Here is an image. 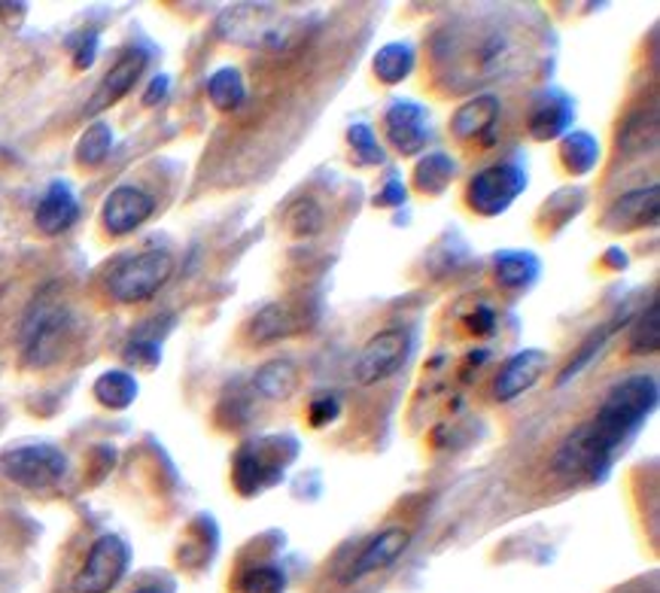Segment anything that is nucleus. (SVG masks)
I'll list each match as a JSON object with an SVG mask.
<instances>
[{"label": "nucleus", "instance_id": "12", "mask_svg": "<svg viewBox=\"0 0 660 593\" xmlns=\"http://www.w3.org/2000/svg\"><path fill=\"white\" fill-rule=\"evenodd\" d=\"M146 61H150V56H146V49H141V46L126 49L110 71L104 73V80L95 88V95L85 100V114L98 116L101 110H110L113 104H119V100L126 98L128 92L134 88V83L141 80Z\"/></svg>", "mask_w": 660, "mask_h": 593}, {"label": "nucleus", "instance_id": "25", "mask_svg": "<svg viewBox=\"0 0 660 593\" xmlns=\"http://www.w3.org/2000/svg\"><path fill=\"white\" fill-rule=\"evenodd\" d=\"M493 277L503 289H523L539 277V259L533 253H499Z\"/></svg>", "mask_w": 660, "mask_h": 593}, {"label": "nucleus", "instance_id": "38", "mask_svg": "<svg viewBox=\"0 0 660 593\" xmlns=\"http://www.w3.org/2000/svg\"><path fill=\"white\" fill-rule=\"evenodd\" d=\"M465 329L472 332V335H493V329H496V313L487 305H478L475 313L465 320Z\"/></svg>", "mask_w": 660, "mask_h": 593}, {"label": "nucleus", "instance_id": "18", "mask_svg": "<svg viewBox=\"0 0 660 593\" xmlns=\"http://www.w3.org/2000/svg\"><path fill=\"white\" fill-rule=\"evenodd\" d=\"M76 216H80V204H76L73 189L64 180H56L37 201L34 223H37L43 235H61L76 223Z\"/></svg>", "mask_w": 660, "mask_h": 593}, {"label": "nucleus", "instance_id": "7", "mask_svg": "<svg viewBox=\"0 0 660 593\" xmlns=\"http://www.w3.org/2000/svg\"><path fill=\"white\" fill-rule=\"evenodd\" d=\"M283 444H290V438L271 436L240 448L238 456H235V469H232V481H235L240 496L259 494L281 478L286 463L295 456V444L286 451H283Z\"/></svg>", "mask_w": 660, "mask_h": 593}, {"label": "nucleus", "instance_id": "37", "mask_svg": "<svg viewBox=\"0 0 660 593\" xmlns=\"http://www.w3.org/2000/svg\"><path fill=\"white\" fill-rule=\"evenodd\" d=\"M98 56V34L95 31H85L80 43H76V52H73V64L85 71V68H92V61Z\"/></svg>", "mask_w": 660, "mask_h": 593}, {"label": "nucleus", "instance_id": "8", "mask_svg": "<svg viewBox=\"0 0 660 593\" xmlns=\"http://www.w3.org/2000/svg\"><path fill=\"white\" fill-rule=\"evenodd\" d=\"M527 189V174L515 162H503V165H491V168L478 170L469 180L465 189V201L469 207L481 216H499L506 213L515 198Z\"/></svg>", "mask_w": 660, "mask_h": 593}, {"label": "nucleus", "instance_id": "30", "mask_svg": "<svg viewBox=\"0 0 660 593\" xmlns=\"http://www.w3.org/2000/svg\"><path fill=\"white\" fill-rule=\"evenodd\" d=\"M660 347V305L658 298L648 305L639 323L630 329V351L639 356H651L658 354Z\"/></svg>", "mask_w": 660, "mask_h": 593}, {"label": "nucleus", "instance_id": "15", "mask_svg": "<svg viewBox=\"0 0 660 593\" xmlns=\"http://www.w3.org/2000/svg\"><path fill=\"white\" fill-rule=\"evenodd\" d=\"M658 186L648 189H633L627 195H621L609 213H605L603 226L612 232H639L643 226H655L658 223Z\"/></svg>", "mask_w": 660, "mask_h": 593}, {"label": "nucleus", "instance_id": "4", "mask_svg": "<svg viewBox=\"0 0 660 593\" xmlns=\"http://www.w3.org/2000/svg\"><path fill=\"white\" fill-rule=\"evenodd\" d=\"M220 34L254 49H283L295 40V19L268 3H238L223 13Z\"/></svg>", "mask_w": 660, "mask_h": 593}, {"label": "nucleus", "instance_id": "27", "mask_svg": "<svg viewBox=\"0 0 660 593\" xmlns=\"http://www.w3.org/2000/svg\"><path fill=\"white\" fill-rule=\"evenodd\" d=\"M453 174H457V162L448 153H429L414 168V186H417V192L438 195L453 180Z\"/></svg>", "mask_w": 660, "mask_h": 593}, {"label": "nucleus", "instance_id": "34", "mask_svg": "<svg viewBox=\"0 0 660 593\" xmlns=\"http://www.w3.org/2000/svg\"><path fill=\"white\" fill-rule=\"evenodd\" d=\"M347 141H351L353 156L360 158L363 165H380L384 162V150H380L378 138L372 134V128L366 122H356V126L347 131Z\"/></svg>", "mask_w": 660, "mask_h": 593}, {"label": "nucleus", "instance_id": "32", "mask_svg": "<svg viewBox=\"0 0 660 593\" xmlns=\"http://www.w3.org/2000/svg\"><path fill=\"white\" fill-rule=\"evenodd\" d=\"M286 576L281 566H250L238 579V593H283Z\"/></svg>", "mask_w": 660, "mask_h": 593}, {"label": "nucleus", "instance_id": "16", "mask_svg": "<svg viewBox=\"0 0 660 593\" xmlns=\"http://www.w3.org/2000/svg\"><path fill=\"white\" fill-rule=\"evenodd\" d=\"M411 545V533L402 530V526H390V530H384L378 536L368 542L366 548L360 552V557L353 560L351 569H347V576L344 581H356V579H366L372 572H380V569H387L390 564H396L405 548Z\"/></svg>", "mask_w": 660, "mask_h": 593}, {"label": "nucleus", "instance_id": "26", "mask_svg": "<svg viewBox=\"0 0 660 593\" xmlns=\"http://www.w3.org/2000/svg\"><path fill=\"white\" fill-rule=\"evenodd\" d=\"M208 98L220 114L238 110L244 98H247V85H244V76H240L238 68H220L213 73L208 80Z\"/></svg>", "mask_w": 660, "mask_h": 593}, {"label": "nucleus", "instance_id": "21", "mask_svg": "<svg viewBox=\"0 0 660 593\" xmlns=\"http://www.w3.org/2000/svg\"><path fill=\"white\" fill-rule=\"evenodd\" d=\"M293 332H298V320H295L293 311L286 305H266L247 323V339H250V344H259V347L271 344V341L286 339Z\"/></svg>", "mask_w": 660, "mask_h": 593}, {"label": "nucleus", "instance_id": "13", "mask_svg": "<svg viewBox=\"0 0 660 593\" xmlns=\"http://www.w3.org/2000/svg\"><path fill=\"white\" fill-rule=\"evenodd\" d=\"M384 131L396 153L417 156L429 141V114L417 100H396L384 116Z\"/></svg>", "mask_w": 660, "mask_h": 593}, {"label": "nucleus", "instance_id": "24", "mask_svg": "<svg viewBox=\"0 0 660 593\" xmlns=\"http://www.w3.org/2000/svg\"><path fill=\"white\" fill-rule=\"evenodd\" d=\"M561 158L563 168L569 170V174H576V177L590 174V170L597 168V162H600V143L588 131H573V134L563 138Z\"/></svg>", "mask_w": 660, "mask_h": 593}, {"label": "nucleus", "instance_id": "14", "mask_svg": "<svg viewBox=\"0 0 660 593\" xmlns=\"http://www.w3.org/2000/svg\"><path fill=\"white\" fill-rule=\"evenodd\" d=\"M549 368V356L542 351H520L511 359H506V366L499 368L496 383H493V393L499 402H515L518 395H523L527 390H533L539 378L545 375Z\"/></svg>", "mask_w": 660, "mask_h": 593}, {"label": "nucleus", "instance_id": "5", "mask_svg": "<svg viewBox=\"0 0 660 593\" xmlns=\"http://www.w3.org/2000/svg\"><path fill=\"white\" fill-rule=\"evenodd\" d=\"M170 274H174V256L165 250H146V253H131L113 262L110 271L104 274V286L113 301L141 305L170 281Z\"/></svg>", "mask_w": 660, "mask_h": 593}, {"label": "nucleus", "instance_id": "20", "mask_svg": "<svg viewBox=\"0 0 660 593\" xmlns=\"http://www.w3.org/2000/svg\"><path fill=\"white\" fill-rule=\"evenodd\" d=\"M298 387V366L293 359H271L266 366H259L254 375V390L268 402H283L290 399Z\"/></svg>", "mask_w": 660, "mask_h": 593}, {"label": "nucleus", "instance_id": "28", "mask_svg": "<svg viewBox=\"0 0 660 593\" xmlns=\"http://www.w3.org/2000/svg\"><path fill=\"white\" fill-rule=\"evenodd\" d=\"M414 71V49L411 43H387L375 56V76L384 85H396Z\"/></svg>", "mask_w": 660, "mask_h": 593}, {"label": "nucleus", "instance_id": "31", "mask_svg": "<svg viewBox=\"0 0 660 593\" xmlns=\"http://www.w3.org/2000/svg\"><path fill=\"white\" fill-rule=\"evenodd\" d=\"M618 323H624V320H615V323L600 325L597 332H590L588 341H585V344H581V347H578V351H576V356L569 359V366H566L561 371V378H557V383L573 381L578 371L588 366L590 359H597V356H600V351H603V347H605V341L612 339V332H615V325H618Z\"/></svg>", "mask_w": 660, "mask_h": 593}, {"label": "nucleus", "instance_id": "6", "mask_svg": "<svg viewBox=\"0 0 660 593\" xmlns=\"http://www.w3.org/2000/svg\"><path fill=\"white\" fill-rule=\"evenodd\" d=\"M0 475L25 490H49L68 475V456L56 444H19L0 453Z\"/></svg>", "mask_w": 660, "mask_h": 593}, {"label": "nucleus", "instance_id": "40", "mask_svg": "<svg viewBox=\"0 0 660 593\" xmlns=\"http://www.w3.org/2000/svg\"><path fill=\"white\" fill-rule=\"evenodd\" d=\"M168 76H155L153 83L146 85V92H143V104L146 107H153V104H158V100H165V95H168Z\"/></svg>", "mask_w": 660, "mask_h": 593}, {"label": "nucleus", "instance_id": "9", "mask_svg": "<svg viewBox=\"0 0 660 593\" xmlns=\"http://www.w3.org/2000/svg\"><path fill=\"white\" fill-rule=\"evenodd\" d=\"M131 564V548L126 538L101 536L89 554L83 569L73 579V593H110Z\"/></svg>", "mask_w": 660, "mask_h": 593}, {"label": "nucleus", "instance_id": "2", "mask_svg": "<svg viewBox=\"0 0 660 593\" xmlns=\"http://www.w3.org/2000/svg\"><path fill=\"white\" fill-rule=\"evenodd\" d=\"M518 43L515 34L499 25H463L448 28L445 37H438L436 61L445 71L448 88H472L478 83L496 80L511 71L518 61Z\"/></svg>", "mask_w": 660, "mask_h": 593}, {"label": "nucleus", "instance_id": "10", "mask_svg": "<svg viewBox=\"0 0 660 593\" xmlns=\"http://www.w3.org/2000/svg\"><path fill=\"white\" fill-rule=\"evenodd\" d=\"M408 347H411V341H408V335L402 329L378 332L375 339H368L360 359L353 363V378L363 383V387L387 381V378L396 375V371L402 368V363L408 359Z\"/></svg>", "mask_w": 660, "mask_h": 593}, {"label": "nucleus", "instance_id": "35", "mask_svg": "<svg viewBox=\"0 0 660 593\" xmlns=\"http://www.w3.org/2000/svg\"><path fill=\"white\" fill-rule=\"evenodd\" d=\"M126 359H128V363H134V366L155 368V366H158V359H162V344H158V339H155V335L138 332L134 339L128 341Z\"/></svg>", "mask_w": 660, "mask_h": 593}, {"label": "nucleus", "instance_id": "11", "mask_svg": "<svg viewBox=\"0 0 660 593\" xmlns=\"http://www.w3.org/2000/svg\"><path fill=\"white\" fill-rule=\"evenodd\" d=\"M155 211V198L143 192L141 186H116L110 195L104 198L101 207V226L113 238L131 235L134 228H141Z\"/></svg>", "mask_w": 660, "mask_h": 593}, {"label": "nucleus", "instance_id": "36", "mask_svg": "<svg viewBox=\"0 0 660 593\" xmlns=\"http://www.w3.org/2000/svg\"><path fill=\"white\" fill-rule=\"evenodd\" d=\"M338 414H341V405H338L335 395H317V399L310 402L308 417L314 426H329Z\"/></svg>", "mask_w": 660, "mask_h": 593}, {"label": "nucleus", "instance_id": "19", "mask_svg": "<svg viewBox=\"0 0 660 593\" xmlns=\"http://www.w3.org/2000/svg\"><path fill=\"white\" fill-rule=\"evenodd\" d=\"M496 119H499V98L496 95H478V98L465 100L463 107L453 114L450 131L460 141H469V138H478V134H487Z\"/></svg>", "mask_w": 660, "mask_h": 593}, {"label": "nucleus", "instance_id": "29", "mask_svg": "<svg viewBox=\"0 0 660 593\" xmlns=\"http://www.w3.org/2000/svg\"><path fill=\"white\" fill-rule=\"evenodd\" d=\"M113 150V128L107 122H92L76 143V162L83 168H98Z\"/></svg>", "mask_w": 660, "mask_h": 593}, {"label": "nucleus", "instance_id": "3", "mask_svg": "<svg viewBox=\"0 0 660 593\" xmlns=\"http://www.w3.org/2000/svg\"><path fill=\"white\" fill-rule=\"evenodd\" d=\"M73 313L68 301L58 296L56 286L40 289L28 311L22 317L19 329V354L25 368H49L56 366L61 356L68 354L73 341Z\"/></svg>", "mask_w": 660, "mask_h": 593}, {"label": "nucleus", "instance_id": "23", "mask_svg": "<svg viewBox=\"0 0 660 593\" xmlns=\"http://www.w3.org/2000/svg\"><path fill=\"white\" fill-rule=\"evenodd\" d=\"M658 143V110H636V114L621 126L618 131V150L627 156H639L648 153Z\"/></svg>", "mask_w": 660, "mask_h": 593}, {"label": "nucleus", "instance_id": "33", "mask_svg": "<svg viewBox=\"0 0 660 593\" xmlns=\"http://www.w3.org/2000/svg\"><path fill=\"white\" fill-rule=\"evenodd\" d=\"M283 226L290 228V235H298V238L317 235L323 228V211H320L317 201L302 198V201H295L293 207L283 213Z\"/></svg>", "mask_w": 660, "mask_h": 593}, {"label": "nucleus", "instance_id": "1", "mask_svg": "<svg viewBox=\"0 0 660 593\" xmlns=\"http://www.w3.org/2000/svg\"><path fill=\"white\" fill-rule=\"evenodd\" d=\"M658 408L655 375H630L605 393L603 405L588 424H578L563 438L554 469L563 478L600 481L612 466L618 448L646 424Z\"/></svg>", "mask_w": 660, "mask_h": 593}, {"label": "nucleus", "instance_id": "22", "mask_svg": "<svg viewBox=\"0 0 660 593\" xmlns=\"http://www.w3.org/2000/svg\"><path fill=\"white\" fill-rule=\"evenodd\" d=\"M138 393H141L138 378L126 368H110L95 381V399L110 411H126L138 399Z\"/></svg>", "mask_w": 660, "mask_h": 593}, {"label": "nucleus", "instance_id": "39", "mask_svg": "<svg viewBox=\"0 0 660 593\" xmlns=\"http://www.w3.org/2000/svg\"><path fill=\"white\" fill-rule=\"evenodd\" d=\"M402 201H405V186L393 177V180H387V186L375 195V207H399Z\"/></svg>", "mask_w": 660, "mask_h": 593}, {"label": "nucleus", "instance_id": "41", "mask_svg": "<svg viewBox=\"0 0 660 593\" xmlns=\"http://www.w3.org/2000/svg\"><path fill=\"white\" fill-rule=\"evenodd\" d=\"M134 593H170L168 588H162V584H143V588H138Z\"/></svg>", "mask_w": 660, "mask_h": 593}, {"label": "nucleus", "instance_id": "17", "mask_svg": "<svg viewBox=\"0 0 660 593\" xmlns=\"http://www.w3.org/2000/svg\"><path fill=\"white\" fill-rule=\"evenodd\" d=\"M573 126V100L557 88H549L535 98L533 110L527 116V131L535 141H554Z\"/></svg>", "mask_w": 660, "mask_h": 593}]
</instances>
